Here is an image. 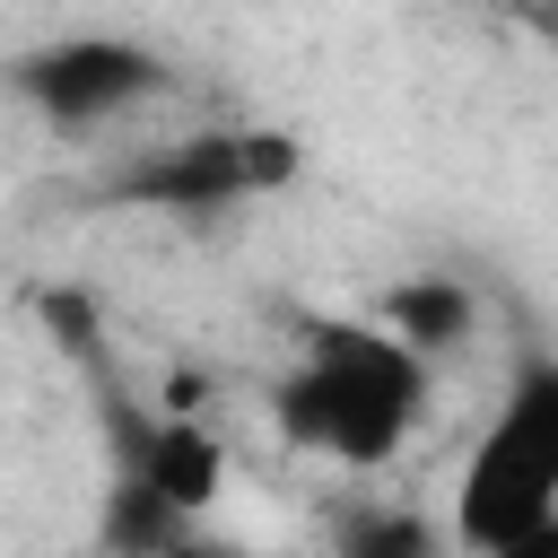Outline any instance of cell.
Segmentation results:
<instances>
[{
	"mask_svg": "<svg viewBox=\"0 0 558 558\" xmlns=\"http://www.w3.org/2000/svg\"><path fill=\"white\" fill-rule=\"evenodd\" d=\"M270 410L305 453L340 471H384L427 410V357L384 323H314Z\"/></svg>",
	"mask_w": 558,
	"mask_h": 558,
	"instance_id": "1",
	"label": "cell"
},
{
	"mask_svg": "<svg viewBox=\"0 0 558 558\" xmlns=\"http://www.w3.org/2000/svg\"><path fill=\"white\" fill-rule=\"evenodd\" d=\"M558 514V357H523L497 418L480 427L462 480H453V514H445V541L462 558L514 541L523 523Z\"/></svg>",
	"mask_w": 558,
	"mask_h": 558,
	"instance_id": "2",
	"label": "cell"
},
{
	"mask_svg": "<svg viewBox=\"0 0 558 558\" xmlns=\"http://www.w3.org/2000/svg\"><path fill=\"white\" fill-rule=\"evenodd\" d=\"M157 78H166L157 52L131 44V35H52V44H35V52L9 61V96H26L61 131L131 113L140 96H157Z\"/></svg>",
	"mask_w": 558,
	"mask_h": 558,
	"instance_id": "3",
	"label": "cell"
},
{
	"mask_svg": "<svg viewBox=\"0 0 558 558\" xmlns=\"http://www.w3.org/2000/svg\"><path fill=\"white\" fill-rule=\"evenodd\" d=\"M296 166H305V148L288 131H201V140H174V148L140 157L113 192L148 201V209H227V201L296 183Z\"/></svg>",
	"mask_w": 558,
	"mask_h": 558,
	"instance_id": "4",
	"label": "cell"
},
{
	"mask_svg": "<svg viewBox=\"0 0 558 558\" xmlns=\"http://www.w3.org/2000/svg\"><path fill=\"white\" fill-rule=\"evenodd\" d=\"M174 523H209V506L227 497V436L209 427V418H192V410H174V418H157L148 436H140V471H131Z\"/></svg>",
	"mask_w": 558,
	"mask_h": 558,
	"instance_id": "5",
	"label": "cell"
},
{
	"mask_svg": "<svg viewBox=\"0 0 558 558\" xmlns=\"http://www.w3.org/2000/svg\"><path fill=\"white\" fill-rule=\"evenodd\" d=\"M471 323H480V305H471V288H462V279H410V288H392V296H384V331H392V340H410L418 357L462 349V340H471Z\"/></svg>",
	"mask_w": 558,
	"mask_h": 558,
	"instance_id": "6",
	"label": "cell"
},
{
	"mask_svg": "<svg viewBox=\"0 0 558 558\" xmlns=\"http://www.w3.org/2000/svg\"><path fill=\"white\" fill-rule=\"evenodd\" d=\"M445 523H427L418 506H357L340 523V558H445Z\"/></svg>",
	"mask_w": 558,
	"mask_h": 558,
	"instance_id": "7",
	"label": "cell"
},
{
	"mask_svg": "<svg viewBox=\"0 0 558 558\" xmlns=\"http://www.w3.org/2000/svg\"><path fill=\"white\" fill-rule=\"evenodd\" d=\"M480 558H558V514H541V523H523L514 541H497V549H480Z\"/></svg>",
	"mask_w": 558,
	"mask_h": 558,
	"instance_id": "8",
	"label": "cell"
}]
</instances>
